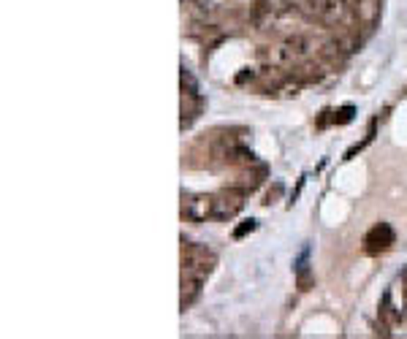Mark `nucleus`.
<instances>
[{
    "instance_id": "nucleus-4",
    "label": "nucleus",
    "mask_w": 407,
    "mask_h": 339,
    "mask_svg": "<svg viewBox=\"0 0 407 339\" xmlns=\"http://www.w3.org/2000/svg\"><path fill=\"white\" fill-rule=\"evenodd\" d=\"M394 242H397L394 228L388 226V223H378V226L364 236V252L366 255H380V252L394 247Z\"/></svg>"
},
{
    "instance_id": "nucleus-1",
    "label": "nucleus",
    "mask_w": 407,
    "mask_h": 339,
    "mask_svg": "<svg viewBox=\"0 0 407 339\" xmlns=\"http://www.w3.org/2000/svg\"><path fill=\"white\" fill-rule=\"evenodd\" d=\"M212 274V269H182V298H180V307L187 310L199 301V296L204 291V282L206 277Z\"/></svg>"
},
{
    "instance_id": "nucleus-7",
    "label": "nucleus",
    "mask_w": 407,
    "mask_h": 339,
    "mask_svg": "<svg viewBox=\"0 0 407 339\" xmlns=\"http://www.w3.org/2000/svg\"><path fill=\"white\" fill-rule=\"evenodd\" d=\"M255 228H258V223H255V220H245V223H242L239 228H234V239H245V236H248V233H252Z\"/></svg>"
},
{
    "instance_id": "nucleus-6",
    "label": "nucleus",
    "mask_w": 407,
    "mask_h": 339,
    "mask_svg": "<svg viewBox=\"0 0 407 339\" xmlns=\"http://www.w3.org/2000/svg\"><path fill=\"white\" fill-rule=\"evenodd\" d=\"M320 57H323L329 66H342L345 57H348V52H345V46L339 44L337 36H334L331 41H326V44L320 46Z\"/></svg>"
},
{
    "instance_id": "nucleus-8",
    "label": "nucleus",
    "mask_w": 407,
    "mask_h": 339,
    "mask_svg": "<svg viewBox=\"0 0 407 339\" xmlns=\"http://www.w3.org/2000/svg\"><path fill=\"white\" fill-rule=\"evenodd\" d=\"M353 106H345V109H339L337 114H334V122H339V125H345V122H350L353 120Z\"/></svg>"
},
{
    "instance_id": "nucleus-2",
    "label": "nucleus",
    "mask_w": 407,
    "mask_h": 339,
    "mask_svg": "<svg viewBox=\"0 0 407 339\" xmlns=\"http://www.w3.org/2000/svg\"><path fill=\"white\" fill-rule=\"evenodd\" d=\"M182 215L193 223H201L206 217H215V196L204 193H190L182 199Z\"/></svg>"
},
{
    "instance_id": "nucleus-3",
    "label": "nucleus",
    "mask_w": 407,
    "mask_h": 339,
    "mask_svg": "<svg viewBox=\"0 0 407 339\" xmlns=\"http://www.w3.org/2000/svg\"><path fill=\"white\" fill-rule=\"evenodd\" d=\"M245 196H248V190H236V187L217 193V196H215V217H217V220H231V217H236L239 209L245 206Z\"/></svg>"
},
{
    "instance_id": "nucleus-5",
    "label": "nucleus",
    "mask_w": 407,
    "mask_h": 339,
    "mask_svg": "<svg viewBox=\"0 0 407 339\" xmlns=\"http://www.w3.org/2000/svg\"><path fill=\"white\" fill-rule=\"evenodd\" d=\"M356 20L364 30H372L380 22V11H383V0H356Z\"/></svg>"
}]
</instances>
